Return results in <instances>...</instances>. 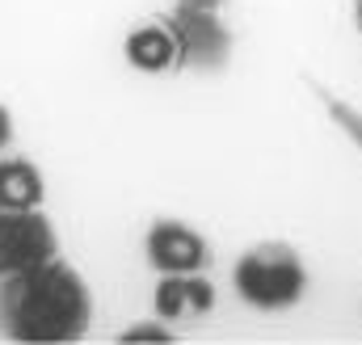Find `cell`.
Returning <instances> with one entry per match:
<instances>
[{"label":"cell","instance_id":"obj_5","mask_svg":"<svg viewBox=\"0 0 362 345\" xmlns=\"http://www.w3.org/2000/svg\"><path fill=\"white\" fill-rule=\"evenodd\" d=\"M144 257L156 274H198L211 265V245L194 223L165 215V219H152L144 236Z\"/></svg>","mask_w":362,"mask_h":345},{"label":"cell","instance_id":"obj_9","mask_svg":"<svg viewBox=\"0 0 362 345\" xmlns=\"http://www.w3.org/2000/svg\"><path fill=\"white\" fill-rule=\"evenodd\" d=\"M316 93H320V101H325L329 118H333V122H337V127H341V131H346V135L362 148V110H354V105H350V101H341V97H333L329 88H316Z\"/></svg>","mask_w":362,"mask_h":345},{"label":"cell","instance_id":"obj_13","mask_svg":"<svg viewBox=\"0 0 362 345\" xmlns=\"http://www.w3.org/2000/svg\"><path fill=\"white\" fill-rule=\"evenodd\" d=\"M354 25H358V34H362V0H354Z\"/></svg>","mask_w":362,"mask_h":345},{"label":"cell","instance_id":"obj_7","mask_svg":"<svg viewBox=\"0 0 362 345\" xmlns=\"http://www.w3.org/2000/svg\"><path fill=\"white\" fill-rule=\"evenodd\" d=\"M215 308V282L206 269L198 274H160L156 286V316L160 320H185V316H206Z\"/></svg>","mask_w":362,"mask_h":345},{"label":"cell","instance_id":"obj_4","mask_svg":"<svg viewBox=\"0 0 362 345\" xmlns=\"http://www.w3.org/2000/svg\"><path fill=\"white\" fill-rule=\"evenodd\" d=\"M51 257H59V232L38 206L0 211V278L42 265Z\"/></svg>","mask_w":362,"mask_h":345},{"label":"cell","instance_id":"obj_2","mask_svg":"<svg viewBox=\"0 0 362 345\" xmlns=\"http://www.w3.org/2000/svg\"><path fill=\"white\" fill-rule=\"evenodd\" d=\"M232 286L253 312H286L308 295L312 278H308V261L299 257L295 245L266 240V245H253L236 261Z\"/></svg>","mask_w":362,"mask_h":345},{"label":"cell","instance_id":"obj_1","mask_svg":"<svg viewBox=\"0 0 362 345\" xmlns=\"http://www.w3.org/2000/svg\"><path fill=\"white\" fill-rule=\"evenodd\" d=\"M93 324V291L64 257L0 278V333L30 345L81 341Z\"/></svg>","mask_w":362,"mask_h":345},{"label":"cell","instance_id":"obj_10","mask_svg":"<svg viewBox=\"0 0 362 345\" xmlns=\"http://www.w3.org/2000/svg\"><path fill=\"white\" fill-rule=\"evenodd\" d=\"M118 341L131 345V341H173V333H169V320H144V324H131L127 333H118Z\"/></svg>","mask_w":362,"mask_h":345},{"label":"cell","instance_id":"obj_12","mask_svg":"<svg viewBox=\"0 0 362 345\" xmlns=\"http://www.w3.org/2000/svg\"><path fill=\"white\" fill-rule=\"evenodd\" d=\"M8 135H13V118H8V110L0 105V148L8 144Z\"/></svg>","mask_w":362,"mask_h":345},{"label":"cell","instance_id":"obj_3","mask_svg":"<svg viewBox=\"0 0 362 345\" xmlns=\"http://www.w3.org/2000/svg\"><path fill=\"white\" fill-rule=\"evenodd\" d=\"M169 25L177 34V72H219L232 59L236 34L223 21L219 8H185L173 4L169 8Z\"/></svg>","mask_w":362,"mask_h":345},{"label":"cell","instance_id":"obj_6","mask_svg":"<svg viewBox=\"0 0 362 345\" xmlns=\"http://www.w3.org/2000/svg\"><path fill=\"white\" fill-rule=\"evenodd\" d=\"M122 55L135 72L160 76V72H177V34L169 25V17L144 21L122 38Z\"/></svg>","mask_w":362,"mask_h":345},{"label":"cell","instance_id":"obj_11","mask_svg":"<svg viewBox=\"0 0 362 345\" xmlns=\"http://www.w3.org/2000/svg\"><path fill=\"white\" fill-rule=\"evenodd\" d=\"M173 4H185V8H219V13H223L228 0H173Z\"/></svg>","mask_w":362,"mask_h":345},{"label":"cell","instance_id":"obj_8","mask_svg":"<svg viewBox=\"0 0 362 345\" xmlns=\"http://www.w3.org/2000/svg\"><path fill=\"white\" fill-rule=\"evenodd\" d=\"M42 202V177L30 160H0V211H30Z\"/></svg>","mask_w":362,"mask_h":345}]
</instances>
